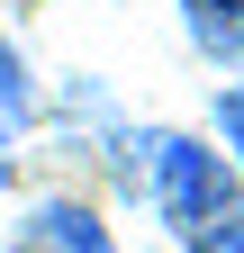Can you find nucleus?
Wrapping results in <instances>:
<instances>
[{
    "label": "nucleus",
    "mask_w": 244,
    "mask_h": 253,
    "mask_svg": "<svg viewBox=\"0 0 244 253\" xmlns=\"http://www.w3.org/2000/svg\"><path fill=\"white\" fill-rule=\"evenodd\" d=\"M181 27L226 82H244V0H181Z\"/></svg>",
    "instance_id": "3"
},
{
    "label": "nucleus",
    "mask_w": 244,
    "mask_h": 253,
    "mask_svg": "<svg viewBox=\"0 0 244 253\" xmlns=\"http://www.w3.org/2000/svg\"><path fill=\"white\" fill-rule=\"evenodd\" d=\"M145 190H154L163 226H181L190 244L217 235V226H235V172H226V154H208L199 136L154 126V136H145Z\"/></svg>",
    "instance_id": "1"
},
{
    "label": "nucleus",
    "mask_w": 244,
    "mask_h": 253,
    "mask_svg": "<svg viewBox=\"0 0 244 253\" xmlns=\"http://www.w3.org/2000/svg\"><path fill=\"white\" fill-rule=\"evenodd\" d=\"M199 253H244V226H217V235H199Z\"/></svg>",
    "instance_id": "6"
},
{
    "label": "nucleus",
    "mask_w": 244,
    "mask_h": 253,
    "mask_svg": "<svg viewBox=\"0 0 244 253\" xmlns=\"http://www.w3.org/2000/svg\"><path fill=\"white\" fill-rule=\"evenodd\" d=\"M37 118V82H27V63H18V45L0 37V145L18 136V126Z\"/></svg>",
    "instance_id": "4"
},
{
    "label": "nucleus",
    "mask_w": 244,
    "mask_h": 253,
    "mask_svg": "<svg viewBox=\"0 0 244 253\" xmlns=\"http://www.w3.org/2000/svg\"><path fill=\"white\" fill-rule=\"evenodd\" d=\"M217 145L244 163V90H226V100H217Z\"/></svg>",
    "instance_id": "5"
},
{
    "label": "nucleus",
    "mask_w": 244,
    "mask_h": 253,
    "mask_svg": "<svg viewBox=\"0 0 244 253\" xmlns=\"http://www.w3.org/2000/svg\"><path fill=\"white\" fill-rule=\"evenodd\" d=\"M18 253H118V235L100 226V208L81 199H37L18 226Z\"/></svg>",
    "instance_id": "2"
}]
</instances>
